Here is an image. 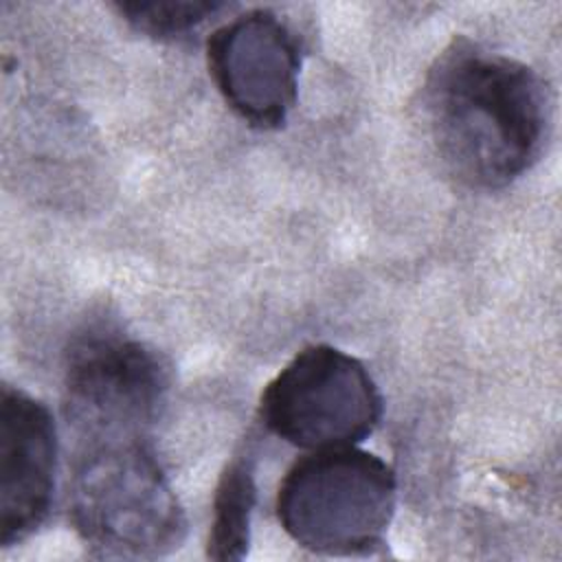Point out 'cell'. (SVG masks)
Returning a JSON list of instances; mask_svg holds the SVG:
<instances>
[{"instance_id": "cell-5", "label": "cell", "mask_w": 562, "mask_h": 562, "mask_svg": "<svg viewBox=\"0 0 562 562\" xmlns=\"http://www.w3.org/2000/svg\"><path fill=\"white\" fill-rule=\"evenodd\" d=\"M259 419L303 450L347 448L378 428L382 395L360 360L331 345H312L268 382Z\"/></svg>"}, {"instance_id": "cell-1", "label": "cell", "mask_w": 562, "mask_h": 562, "mask_svg": "<svg viewBox=\"0 0 562 562\" xmlns=\"http://www.w3.org/2000/svg\"><path fill=\"white\" fill-rule=\"evenodd\" d=\"M422 112L446 171L472 189H501L540 158L549 127L547 83L527 64L468 40L432 64Z\"/></svg>"}, {"instance_id": "cell-6", "label": "cell", "mask_w": 562, "mask_h": 562, "mask_svg": "<svg viewBox=\"0 0 562 562\" xmlns=\"http://www.w3.org/2000/svg\"><path fill=\"white\" fill-rule=\"evenodd\" d=\"M209 72L231 110L257 130H279L299 97L301 50L268 9L246 11L213 31Z\"/></svg>"}, {"instance_id": "cell-7", "label": "cell", "mask_w": 562, "mask_h": 562, "mask_svg": "<svg viewBox=\"0 0 562 562\" xmlns=\"http://www.w3.org/2000/svg\"><path fill=\"white\" fill-rule=\"evenodd\" d=\"M57 430L48 406L9 384L0 391V544L29 538L55 492Z\"/></svg>"}, {"instance_id": "cell-4", "label": "cell", "mask_w": 562, "mask_h": 562, "mask_svg": "<svg viewBox=\"0 0 562 562\" xmlns=\"http://www.w3.org/2000/svg\"><path fill=\"white\" fill-rule=\"evenodd\" d=\"M167 391L162 358L119 329L90 327L66 351L64 415L77 443L147 437Z\"/></svg>"}, {"instance_id": "cell-8", "label": "cell", "mask_w": 562, "mask_h": 562, "mask_svg": "<svg viewBox=\"0 0 562 562\" xmlns=\"http://www.w3.org/2000/svg\"><path fill=\"white\" fill-rule=\"evenodd\" d=\"M257 503L255 454H237L220 476L206 555L213 560H241L250 544V518Z\"/></svg>"}, {"instance_id": "cell-9", "label": "cell", "mask_w": 562, "mask_h": 562, "mask_svg": "<svg viewBox=\"0 0 562 562\" xmlns=\"http://www.w3.org/2000/svg\"><path fill=\"white\" fill-rule=\"evenodd\" d=\"M123 20L156 40H173L195 31L224 9L215 0H123L114 4Z\"/></svg>"}, {"instance_id": "cell-2", "label": "cell", "mask_w": 562, "mask_h": 562, "mask_svg": "<svg viewBox=\"0 0 562 562\" xmlns=\"http://www.w3.org/2000/svg\"><path fill=\"white\" fill-rule=\"evenodd\" d=\"M68 503L75 531L101 558H160L187 533L147 437L77 443Z\"/></svg>"}, {"instance_id": "cell-3", "label": "cell", "mask_w": 562, "mask_h": 562, "mask_svg": "<svg viewBox=\"0 0 562 562\" xmlns=\"http://www.w3.org/2000/svg\"><path fill=\"white\" fill-rule=\"evenodd\" d=\"M393 468L356 446L312 450L277 490V518L303 549L364 555L384 542L395 514Z\"/></svg>"}]
</instances>
